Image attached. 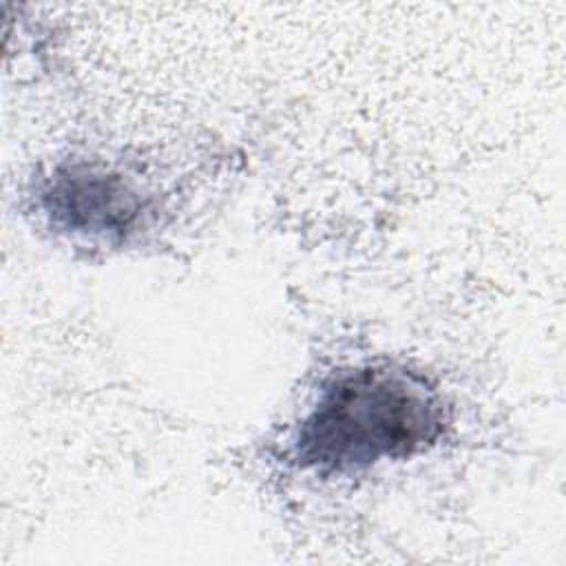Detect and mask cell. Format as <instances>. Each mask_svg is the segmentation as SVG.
<instances>
[{"label":"cell","mask_w":566,"mask_h":566,"mask_svg":"<svg viewBox=\"0 0 566 566\" xmlns=\"http://www.w3.org/2000/svg\"><path fill=\"white\" fill-rule=\"evenodd\" d=\"M447 413L438 389L400 365L340 371L290 436L301 469L332 475L409 458L442 436Z\"/></svg>","instance_id":"obj_1"},{"label":"cell","mask_w":566,"mask_h":566,"mask_svg":"<svg viewBox=\"0 0 566 566\" xmlns=\"http://www.w3.org/2000/svg\"><path fill=\"white\" fill-rule=\"evenodd\" d=\"M40 199L57 230L91 237L126 234L142 210L137 192L119 175L82 161L55 168Z\"/></svg>","instance_id":"obj_2"}]
</instances>
